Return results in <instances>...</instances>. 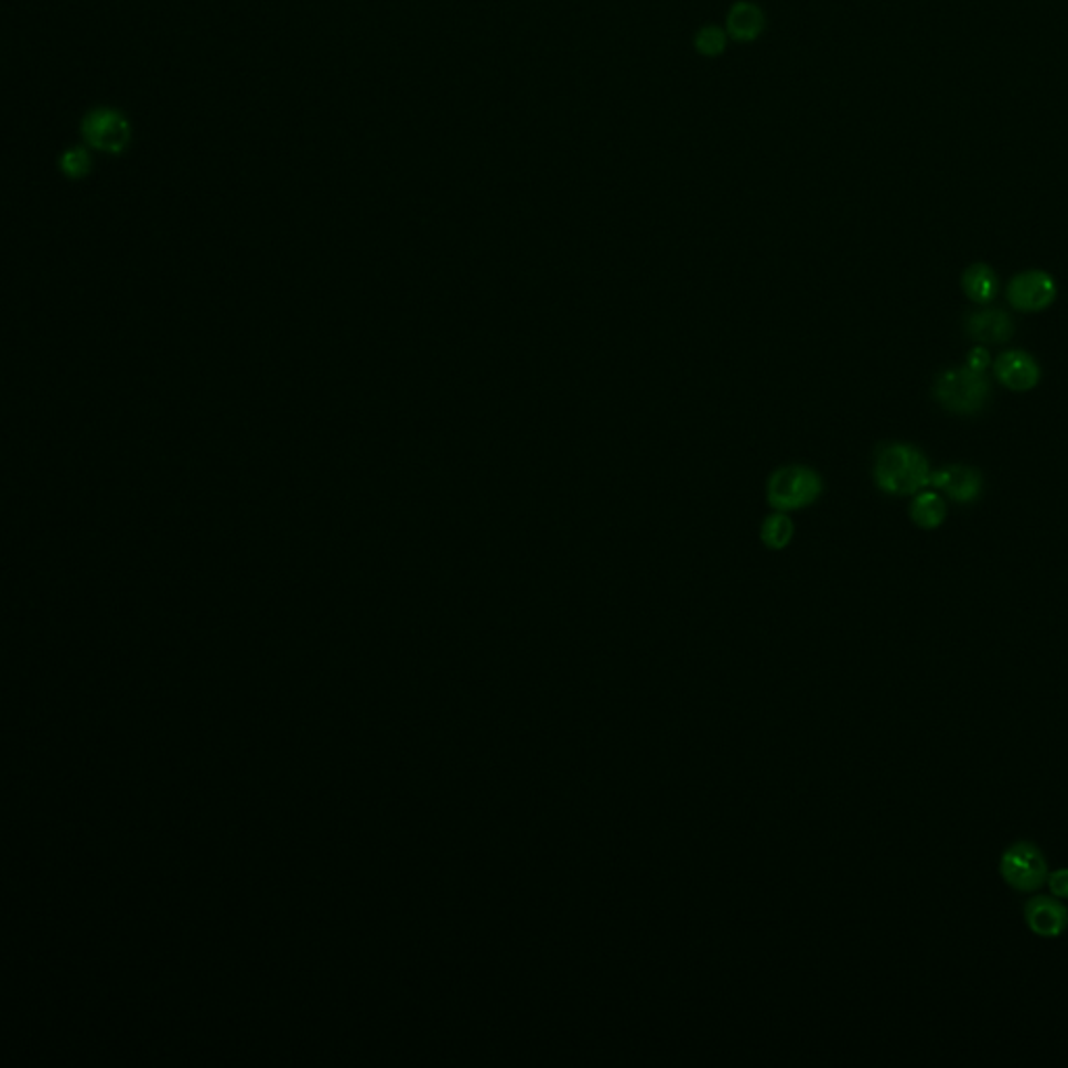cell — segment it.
Here are the masks:
<instances>
[{"instance_id": "obj_9", "label": "cell", "mask_w": 1068, "mask_h": 1068, "mask_svg": "<svg viewBox=\"0 0 1068 1068\" xmlns=\"http://www.w3.org/2000/svg\"><path fill=\"white\" fill-rule=\"evenodd\" d=\"M931 483L958 504H971L983 488L981 474L969 466H948L931 474Z\"/></svg>"}, {"instance_id": "obj_13", "label": "cell", "mask_w": 1068, "mask_h": 1068, "mask_svg": "<svg viewBox=\"0 0 1068 1068\" xmlns=\"http://www.w3.org/2000/svg\"><path fill=\"white\" fill-rule=\"evenodd\" d=\"M794 535H796V526L791 522V518L787 516V511H773L759 528L762 543L773 551H780V549L789 547V543L794 541Z\"/></svg>"}, {"instance_id": "obj_12", "label": "cell", "mask_w": 1068, "mask_h": 1068, "mask_svg": "<svg viewBox=\"0 0 1068 1068\" xmlns=\"http://www.w3.org/2000/svg\"><path fill=\"white\" fill-rule=\"evenodd\" d=\"M962 287H964L967 296L972 299L974 303H990L997 294L1000 282H997V276L991 270L990 266L977 263L964 272Z\"/></svg>"}, {"instance_id": "obj_1", "label": "cell", "mask_w": 1068, "mask_h": 1068, "mask_svg": "<svg viewBox=\"0 0 1068 1068\" xmlns=\"http://www.w3.org/2000/svg\"><path fill=\"white\" fill-rule=\"evenodd\" d=\"M874 481L889 495H914L931 483V470L918 449L894 443L876 453Z\"/></svg>"}, {"instance_id": "obj_8", "label": "cell", "mask_w": 1068, "mask_h": 1068, "mask_svg": "<svg viewBox=\"0 0 1068 1068\" xmlns=\"http://www.w3.org/2000/svg\"><path fill=\"white\" fill-rule=\"evenodd\" d=\"M997 380L1011 390H1029L1039 382V366L1025 350H1008L995 359Z\"/></svg>"}, {"instance_id": "obj_11", "label": "cell", "mask_w": 1068, "mask_h": 1068, "mask_svg": "<svg viewBox=\"0 0 1068 1068\" xmlns=\"http://www.w3.org/2000/svg\"><path fill=\"white\" fill-rule=\"evenodd\" d=\"M764 11L754 2H735L726 18V34L737 42H752L764 32Z\"/></svg>"}, {"instance_id": "obj_17", "label": "cell", "mask_w": 1068, "mask_h": 1068, "mask_svg": "<svg viewBox=\"0 0 1068 1068\" xmlns=\"http://www.w3.org/2000/svg\"><path fill=\"white\" fill-rule=\"evenodd\" d=\"M1049 894L1058 899H1068V869H1058L1048 874Z\"/></svg>"}, {"instance_id": "obj_3", "label": "cell", "mask_w": 1068, "mask_h": 1068, "mask_svg": "<svg viewBox=\"0 0 1068 1068\" xmlns=\"http://www.w3.org/2000/svg\"><path fill=\"white\" fill-rule=\"evenodd\" d=\"M822 495V481L806 466H783L770 474L766 485L768 506L775 511H796L812 506Z\"/></svg>"}, {"instance_id": "obj_14", "label": "cell", "mask_w": 1068, "mask_h": 1068, "mask_svg": "<svg viewBox=\"0 0 1068 1068\" xmlns=\"http://www.w3.org/2000/svg\"><path fill=\"white\" fill-rule=\"evenodd\" d=\"M910 516L920 528L932 530L946 520V504L937 493H920L910 507Z\"/></svg>"}, {"instance_id": "obj_18", "label": "cell", "mask_w": 1068, "mask_h": 1068, "mask_svg": "<svg viewBox=\"0 0 1068 1068\" xmlns=\"http://www.w3.org/2000/svg\"><path fill=\"white\" fill-rule=\"evenodd\" d=\"M988 359H990V355H988V350L974 349L971 353V357H969V366H971V368L981 369V371H983V369L988 368Z\"/></svg>"}, {"instance_id": "obj_2", "label": "cell", "mask_w": 1068, "mask_h": 1068, "mask_svg": "<svg viewBox=\"0 0 1068 1068\" xmlns=\"http://www.w3.org/2000/svg\"><path fill=\"white\" fill-rule=\"evenodd\" d=\"M990 392V382L983 371L971 366L950 369L935 382V399L941 403V408L960 416L979 413L985 408Z\"/></svg>"}, {"instance_id": "obj_5", "label": "cell", "mask_w": 1068, "mask_h": 1068, "mask_svg": "<svg viewBox=\"0 0 1068 1068\" xmlns=\"http://www.w3.org/2000/svg\"><path fill=\"white\" fill-rule=\"evenodd\" d=\"M79 130L88 147L111 155L121 153L132 138L128 119L117 109H109V107H97L88 111L82 119Z\"/></svg>"}, {"instance_id": "obj_7", "label": "cell", "mask_w": 1068, "mask_h": 1068, "mask_svg": "<svg viewBox=\"0 0 1068 1068\" xmlns=\"http://www.w3.org/2000/svg\"><path fill=\"white\" fill-rule=\"evenodd\" d=\"M1056 299V282L1046 272H1025L1008 284V301L1021 311H1042Z\"/></svg>"}, {"instance_id": "obj_4", "label": "cell", "mask_w": 1068, "mask_h": 1068, "mask_svg": "<svg viewBox=\"0 0 1068 1068\" xmlns=\"http://www.w3.org/2000/svg\"><path fill=\"white\" fill-rule=\"evenodd\" d=\"M1000 874L1018 894H1033L1048 883V860L1039 845L1016 841L1000 857Z\"/></svg>"}, {"instance_id": "obj_6", "label": "cell", "mask_w": 1068, "mask_h": 1068, "mask_svg": "<svg viewBox=\"0 0 1068 1068\" xmlns=\"http://www.w3.org/2000/svg\"><path fill=\"white\" fill-rule=\"evenodd\" d=\"M1025 923L1031 932L1044 939L1060 937L1068 929V908L1065 899L1054 895H1035L1025 904Z\"/></svg>"}, {"instance_id": "obj_16", "label": "cell", "mask_w": 1068, "mask_h": 1068, "mask_svg": "<svg viewBox=\"0 0 1068 1068\" xmlns=\"http://www.w3.org/2000/svg\"><path fill=\"white\" fill-rule=\"evenodd\" d=\"M58 168L67 177H82L90 172V155L86 149H79V147L69 149L61 157Z\"/></svg>"}, {"instance_id": "obj_15", "label": "cell", "mask_w": 1068, "mask_h": 1068, "mask_svg": "<svg viewBox=\"0 0 1068 1068\" xmlns=\"http://www.w3.org/2000/svg\"><path fill=\"white\" fill-rule=\"evenodd\" d=\"M726 36L716 25H705L695 36V48L705 57H716L726 46Z\"/></svg>"}, {"instance_id": "obj_10", "label": "cell", "mask_w": 1068, "mask_h": 1068, "mask_svg": "<svg viewBox=\"0 0 1068 1068\" xmlns=\"http://www.w3.org/2000/svg\"><path fill=\"white\" fill-rule=\"evenodd\" d=\"M967 332L972 341L983 345H1000L1014 334L1012 317L1002 310L972 311L967 317Z\"/></svg>"}]
</instances>
